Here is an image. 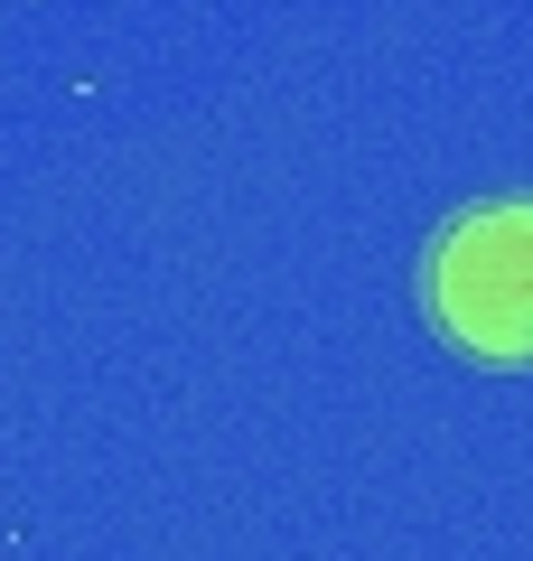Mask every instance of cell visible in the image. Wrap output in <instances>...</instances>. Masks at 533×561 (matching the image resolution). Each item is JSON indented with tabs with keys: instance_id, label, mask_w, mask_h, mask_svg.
Instances as JSON below:
<instances>
[{
	"instance_id": "obj_1",
	"label": "cell",
	"mask_w": 533,
	"mask_h": 561,
	"mask_svg": "<svg viewBox=\"0 0 533 561\" xmlns=\"http://www.w3.org/2000/svg\"><path fill=\"white\" fill-rule=\"evenodd\" d=\"M421 319L468 365H533V197H487L450 216L421 253Z\"/></svg>"
}]
</instances>
